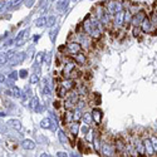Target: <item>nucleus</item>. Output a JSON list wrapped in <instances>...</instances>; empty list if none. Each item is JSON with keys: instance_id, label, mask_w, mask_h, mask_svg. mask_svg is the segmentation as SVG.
<instances>
[{"instance_id": "obj_1", "label": "nucleus", "mask_w": 157, "mask_h": 157, "mask_svg": "<svg viewBox=\"0 0 157 157\" xmlns=\"http://www.w3.org/2000/svg\"><path fill=\"white\" fill-rule=\"evenodd\" d=\"M141 30L142 33H146V34H152V35H156L157 34V27H155V25L152 24L151 19L148 17H146L145 19H143V21L141 23Z\"/></svg>"}, {"instance_id": "obj_2", "label": "nucleus", "mask_w": 157, "mask_h": 157, "mask_svg": "<svg viewBox=\"0 0 157 157\" xmlns=\"http://www.w3.org/2000/svg\"><path fill=\"white\" fill-rule=\"evenodd\" d=\"M106 8H107V10L111 13L112 15H114L116 13H118V11H121V10L124 9L123 8V4L121 2H118V0H111V2L107 3Z\"/></svg>"}, {"instance_id": "obj_3", "label": "nucleus", "mask_w": 157, "mask_h": 157, "mask_svg": "<svg viewBox=\"0 0 157 157\" xmlns=\"http://www.w3.org/2000/svg\"><path fill=\"white\" fill-rule=\"evenodd\" d=\"M82 45L78 40H71L68 44H67V53L71 54V56H75L77 53L82 52Z\"/></svg>"}, {"instance_id": "obj_4", "label": "nucleus", "mask_w": 157, "mask_h": 157, "mask_svg": "<svg viewBox=\"0 0 157 157\" xmlns=\"http://www.w3.org/2000/svg\"><path fill=\"white\" fill-rule=\"evenodd\" d=\"M112 24L117 29H120V28L123 27V24H124V9L118 11V13H116L113 19H112Z\"/></svg>"}, {"instance_id": "obj_5", "label": "nucleus", "mask_w": 157, "mask_h": 157, "mask_svg": "<svg viewBox=\"0 0 157 157\" xmlns=\"http://www.w3.org/2000/svg\"><path fill=\"white\" fill-rule=\"evenodd\" d=\"M146 17H147V15H146V11H145V10L137 11L136 14H133L132 20H131V24H132V27H140L141 23L143 21V19H145Z\"/></svg>"}, {"instance_id": "obj_6", "label": "nucleus", "mask_w": 157, "mask_h": 157, "mask_svg": "<svg viewBox=\"0 0 157 157\" xmlns=\"http://www.w3.org/2000/svg\"><path fill=\"white\" fill-rule=\"evenodd\" d=\"M114 148H116V153L121 156L122 153H126V142L122 138H116L114 141Z\"/></svg>"}, {"instance_id": "obj_7", "label": "nucleus", "mask_w": 157, "mask_h": 157, "mask_svg": "<svg viewBox=\"0 0 157 157\" xmlns=\"http://www.w3.org/2000/svg\"><path fill=\"white\" fill-rule=\"evenodd\" d=\"M59 86H62L64 89H67L68 92H71V90H73L75 87V81L73 78H64V79L59 83Z\"/></svg>"}, {"instance_id": "obj_8", "label": "nucleus", "mask_w": 157, "mask_h": 157, "mask_svg": "<svg viewBox=\"0 0 157 157\" xmlns=\"http://www.w3.org/2000/svg\"><path fill=\"white\" fill-rule=\"evenodd\" d=\"M143 146H145V153L147 156H155V148L152 146V142L151 140L147 137V138H143Z\"/></svg>"}, {"instance_id": "obj_9", "label": "nucleus", "mask_w": 157, "mask_h": 157, "mask_svg": "<svg viewBox=\"0 0 157 157\" xmlns=\"http://www.w3.org/2000/svg\"><path fill=\"white\" fill-rule=\"evenodd\" d=\"M73 59L75 60V63L78 65H86L87 64V56L83 53V52H79V53L73 56Z\"/></svg>"}, {"instance_id": "obj_10", "label": "nucleus", "mask_w": 157, "mask_h": 157, "mask_svg": "<svg viewBox=\"0 0 157 157\" xmlns=\"http://www.w3.org/2000/svg\"><path fill=\"white\" fill-rule=\"evenodd\" d=\"M23 60H24V53H18L17 56L14 54L9 59V63L10 65H15V64H20Z\"/></svg>"}, {"instance_id": "obj_11", "label": "nucleus", "mask_w": 157, "mask_h": 157, "mask_svg": "<svg viewBox=\"0 0 157 157\" xmlns=\"http://www.w3.org/2000/svg\"><path fill=\"white\" fill-rule=\"evenodd\" d=\"M101 153L103 156H112L113 155V151H112L111 145H108V143H106V142H103L102 143V147H101Z\"/></svg>"}, {"instance_id": "obj_12", "label": "nucleus", "mask_w": 157, "mask_h": 157, "mask_svg": "<svg viewBox=\"0 0 157 157\" xmlns=\"http://www.w3.org/2000/svg\"><path fill=\"white\" fill-rule=\"evenodd\" d=\"M92 118H93V121H94L97 124H101L102 118H103V114H102V112H101L99 109L94 108V109L92 111Z\"/></svg>"}, {"instance_id": "obj_13", "label": "nucleus", "mask_w": 157, "mask_h": 157, "mask_svg": "<svg viewBox=\"0 0 157 157\" xmlns=\"http://www.w3.org/2000/svg\"><path fill=\"white\" fill-rule=\"evenodd\" d=\"M69 131H71V135H72V136L77 137L78 132H79V123L74 122V121H73L72 123H69Z\"/></svg>"}, {"instance_id": "obj_14", "label": "nucleus", "mask_w": 157, "mask_h": 157, "mask_svg": "<svg viewBox=\"0 0 157 157\" xmlns=\"http://www.w3.org/2000/svg\"><path fill=\"white\" fill-rule=\"evenodd\" d=\"M93 143H94V150H96V152L101 153L102 142H101V138H99V136H98V135H97V136H94V138H93Z\"/></svg>"}, {"instance_id": "obj_15", "label": "nucleus", "mask_w": 157, "mask_h": 157, "mask_svg": "<svg viewBox=\"0 0 157 157\" xmlns=\"http://www.w3.org/2000/svg\"><path fill=\"white\" fill-rule=\"evenodd\" d=\"M8 124H9L10 127H13L14 129H18V131L21 129V123H20L18 120H9V121H8Z\"/></svg>"}, {"instance_id": "obj_16", "label": "nucleus", "mask_w": 157, "mask_h": 157, "mask_svg": "<svg viewBox=\"0 0 157 157\" xmlns=\"http://www.w3.org/2000/svg\"><path fill=\"white\" fill-rule=\"evenodd\" d=\"M82 112H81V109H78V108H74L73 109V121L74 122H79L81 120H82Z\"/></svg>"}, {"instance_id": "obj_17", "label": "nucleus", "mask_w": 157, "mask_h": 157, "mask_svg": "<svg viewBox=\"0 0 157 157\" xmlns=\"http://www.w3.org/2000/svg\"><path fill=\"white\" fill-rule=\"evenodd\" d=\"M23 147L25 150H34L35 148V143L33 141H30V140H25V141H23Z\"/></svg>"}, {"instance_id": "obj_18", "label": "nucleus", "mask_w": 157, "mask_h": 157, "mask_svg": "<svg viewBox=\"0 0 157 157\" xmlns=\"http://www.w3.org/2000/svg\"><path fill=\"white\" fill-rule=\"evenodd\" d=\"M58 138H59V141H60L62 143H68V136L65 135L62 129L58 131Z\"/></svg>"}, {"instance_id": "obj_19", "label": "nucleus", "mask_w": 157, "mask_h": 157, "mask_svg": "<svg viewBox=\"0 0 157 157\" xmlns=\"http://www.w3.org/2000/svg\"><path fill=\"white\" fill-rule=\"evenodd\" d=\"M40 124H42V127H43V128H48V129H53V128H54L53 126H52V122H50V120H49V118H44V120L42 121V123H40Z\"/></svg>"}, {"instance_id": "obj_20", "label": "nucleus", "mask_w": 157, "mask_h": 157, "mask_svg": "<svg viewBox=\"0 0 157 157\" xmlns=\"http://www.w3.org/2000/svg\"><path fill=\"white\" fill-rule=\"evenodd\" d=\"M82 118H83V121H84L87 124H89L90 122L93 121V118H92V113H83Z\"/></svg>"}, {"instance_id": "obj_21", "label": "nucleus", "mask_w": 157, "mask_h": 157, "mask_svg": "<svg viewBox=\"0 0 157 157\" xmlns=\"http://www.w3.org/2000/svg\"><path fill=\"white\" fill-rule=\"evenodd\" d=\"M150 140L152 142V146L155 148V152L157 153V136L156 135H150Z\"/></svg>"}, {"instance_id": "obj_22", "label": "nucleus", "mask_w": 157, "mask_h": 157, "mask_svg": "<svg viewBox=\"0 0 157 157\" xmlns=\"http://www.w3.org/2000/svg\"><path fill=\"white\" fill-rule=\"evenodd\" d=\"M25 34H28V30H21V32L18 34V36H17V43H19L21 39L25 38Z\"/></svg>"}, {"instance_id": "obj_23", "label": "nucleus", "mask_w": 157, "mask_h": 157, "mask_svg": "<svg viewBox=\"0 0 157 157\" xmlns=\"http://www.w3.org/2000/svg\"><path fill=\"white\" fill-rule=\"evenodd\" d=\"M35 24H36V27L40 28V27H43L44 24H47V19H45V18H40V19H38V20L35 21Z\"/></svg>"}, {"instance_id": "obj_24", "label": "nucleus", "mask_w": 157, "mask_h": 157, "mask_svg": "<svg viewBox=\"0 0 157 157\" xmlns=\"http://www.w3.org/2000/svg\"><path fill=\"white\" fill-rule=\"evenodd\" d=\"M20 3H23V0H15V2H13V3L9 5V9H15V8H18Z\"/></svg>"}, {"instance_id": "obj_25", "label": "nucleus", "mask_w": 157, "mask_h": 157, "mask_svg": "<svg viewBox=\"0 0 157 157\" xmlns=\"http://www.w3.org/2000/svg\"><path fill=\"white\" fill-rule=\"evenodd\" d=\"M54 24H56V18L54 17H50V18L47 19V25L48 27H53Z\"/></svg>"}, {"instance_id": "obj_26", "label": "nucleus", "mask_w": 157, "mask_h": 157, "mask_svg": "<svg viewBox=\"0 0 157 157\" xmlns=\"http://www.w3.org/2000/svg\"><path fill=\"white\" fill-rule=\"evenodd\" d=\"M38 81H39V75H38L36 73H35V74H33V75H32V78H30V83H32V84H35Z\"/></svg>"}, {"instance_id": "obj_27", "label": "nucleus", "mask_w": 157, "mask_h": 157, "mask_svg": "<svg viewBox=\"0 0 157 157\" xmlns=\"http://www.w3.org/2000/svg\"><path fill=\"white\" fill-rule=\"evenodd\" d=\"M11 93L14 94V96H17V97H20V90H19L18 88H15V87L11 89Z\"/></svg>"}, {"instance_id": "obj_28", "label": "nucleus", "mask_w": 157, "mask_h": 157, "mask_svg": "<svg viewBox=\"0 0 157 157\" xmlns=\"http://www.w3.org/2000/svg\"><path fill=\"white\" fill-rule=\"evenodd\" d=\"M36 106H38V98H35V97H34V98L32 99V102H30V107L35 108Z\"/></svg>"}, {"instance_id": "obj_29", "label": "nucleus", "mask_w": 157, "mask_h": 157, "mask_svg": "<svg viewBox=\"0 0 157 157\" xmlns=\"http://www.w3.org/2000/svg\"><path fill=\"white\" fill-rule=\"evenodd\" d=\"M6 60H8V58H6V54H5V56L0 54V64H4V63H6Z\"/></svg>"}, {"instance_id": "obj_30", "label": "nucleus", "mask_w": 157, "mask_h": 157, "mask_svg": "<svg viewBox=\"0 0 157 157\" xmlns=\"http://www.w3.org/2000/svg\"><path fill=\"white\" fill-rule=\"evenodd\" d=\"M34 4V0H25V5H27L28 8H32Z\"/></svg>"}, {"instance_id": "obj_31", "label": "nucleus", "mask_w": 157, "mask_h": 157, "mask_svg": "<svg viewBox=\"0 0 157 157\" xmlns=\"http://www.w3.org/2000/svg\"><path fill=\"white\" fill-rule=\"evenodd\" d=\"M19 74H20V77H21V78H25V77H27V74H28V71L21 69V71L19 72Z\"/></svg>"}, {"instance_id": "obj_32", "label": "nucleus", "mask_w": 157, "mask_h": 157, "mask_svg": "<svg viewBox=\"0 0 157 157\" xmlns=\"http://www.w3.org/2000/svg\"><path fill=\"white\" fill-rule=\"evenodd\" d=\"M60 106H62V102H60V101H54V107H56L57 109H59Z\"/></svg>"}, {"instance_id": "obj_33", "label": "nucleus", "mask_w": 157, "mask_h": 157, "mask_svg": "<svg viewBox=\"0 0 157 157\" xmlns=\"http://www.w3.org/2000/svg\"><path fill=\"white\" fill-rule=\"evenodd\" d=\"M9 78H10V79H15V78H18V73H17V72H13V73L9 75Z\"/></svg>"}, {"instance_id": "obj_34", "label": "nucleus", "mask_w": 157, "mask_h": 157, "mask_svg": "<svg viewBox=\"0 0 157 157\" xmlns=\"http://www.w3.org/2000/svg\"><path fill=\"white\" fill-rule=\"evenodd\" d=\"M57 156L58 157H64V156H67V153L65 152H57Z\"/></svg>"}, {"instance_id": "obj_35", "label": "nucleus", "mask_w": 157, "mask_h": 157, "mask_svg": "<svg viewBox=\"0 0 157 157\" xmlns=\"http://www.w3.org/2000/svg\"><path fill=\"white\" fill-rule=\"evenodd\" d=\"M5 81V77L3 75V74H0V83H2V82H4Z\"/></svg>"}, {"instance_id": "obj_36", "label": "nucleus", "mask_w": 157, "mask_h": 157, "mask_svg": "<svg viewBox=\"0 0 157 157\" xmlns=\"http://www.w3.org/2000/svg\"><path fill=\"white\" fill-rule=\"evenodd\" d=\"M4 5H5V4H4L3 2H0V9H2V8H4Z\"/></svg>"}, {"instance_id": "obj_37", "label": "nucleus", "mask_w": 157, "mask_h": 157, "mask_svg": "<svg viewBox=\"0 0 157 157\" xmlns=\"http://www.w3.org/2000/svg\"><path fill=\"white\" fill-rule=\"evenodd\" d=\"M155 11H156V13H157V2H156V3H155Z\"/></svg>"}]
</instances>
